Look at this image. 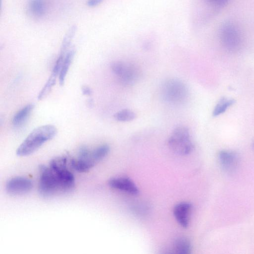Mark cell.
<instances>
[{"label":"cell","mask_w":254,"mask_h":254,"mask_svg":"<svg viewBox=\"0 0 254 254\" xmlns=\"http://www.w3.org/2000/svg\"><path fill=\"white\" fill-rule=\"evenodd\" d=\"M61 67L60 64L55 63L51 75L38 95L39 100L44 99L51 91L56 83L57 77L59 75Z\"/></svg>","instance_id":"obj_12"},{"label":"cell","mask_w":254,"mask_h":254,"mask_svg":"<svg viewBox=\"0 0 254 254\" xmlns=\"http://www.w3.org/2000/svg\"><path fill=\"white\" fill-rule=\"evenodd\" d=\"M163 99L173 105L184 103L189 97V90L186 84L180 79L170 78L166 80L161 86Z\"/></svg>","instance_id":"obj_3"},{"label":"cell","mask_w":254,"mask_h":254,"mask_svg":"<svg viewBox=\"0 0 254 254\" xmlns=\"http://www.w3.org/2000/svg\"><path fill=\"white\" fill-rule=\"evenodd\" d=\"M252 147L253 150L254 151V139L253 140V141L252 143Z\"/></svg>","instance_id":"obj_25"},{"label":"cell","mask_w":254,"mask_h":254,"mask_svg":"<svg viewBox=\"0 0 254 254\" xmlns=\"http://www.w3.org/2000/svg\"><path fill=\"white\" fill-rule=\"evenodd\" d=\"M111 68L120 82L124 85L134 84L140 77V69L133 64L121 61L114 62L112 63Z\"/></svg>","instance_id":"obj_6"},{"label":"cell","mask_w":254,"mask_h":254,"mask_svg":"<svg viewBox=\"0 0 254 254\" xmlns=\"http://www.w3.org/2000/svg\"><path fill=\"white\" fill-rule=\"evenodd\" d=\"M110 151V147L107 144L100 145L91 151V156L96 163L104 158Z\"/></svg>","instance_id":"obj_19"},{"label":"cell","mask_w":254,"mask_h":254,"mask_svg":"<svg viewBox=\"0 0 254 254\" xmlns=\"http://www.w3.org/2000/svg\"><path fill=\"white\" fill-rule=\"evenodd\" d=\"M175 252L179 254H188L190 253L191 245L189 241L185 238L177 239L174 243Z\"/></svg>","instance_id":"obj_18"},{"label":"cell","mask_w":254,"mask_h":254,"mask_svg":"<svg viewBox=\"0 0 254 254\" xmlns=\"http://www.w3.org/2000/svg\"><path fill=\"white\" fill-rule=\"evenodd\" d=\"M109 186L115 189L126 191L132 195L139 193V190L129 179L125 177L114 178L109 181Z\"/></svg>","instance_id":"obj_10"},{"label":"cell","mask_w":254,"mask_h":254,"mask_svg":"<svg viewBox=\"0 0 254 254\" xmlns=\"http://www.w3.org/2000/svg\"><path fill=\"white\" fill-rule=\"evenodd\" d=\"M34 108V105L29 104L19 110L14 116L12 123L15 126L19 125L30 115Z\"/></svg>","instance_id":"obj_16"},{"label":"cell","mask_w":254,"mask_h":254,"mask_svg":"<svg viewBox=\"0 0 254 254\" xmlns=\"http://www.w3.org/2000/svg\"><path fill=\"white\" fill-rule=\"evenodd\" d=\"M168 143L173 151L181 155L189 154L193 147L189 130L184 126H178L174 129Z\"/></svg>","instance_id":"obj_4"},{"label":"cell","mask_w":254,"mask_h":254,"mask_svg":"<svg viewBox=\"0 0 254 254\" xmlns=\"http://www.w3.org/2000/svg\"><path fill=\"white\" fill-rule=\"evenodd\" d=\"M211 3L217 5H221L225 3L227 0H208Z\"/></svg>","instance_id":"obj_24"},{"label":"cell","mask_w":254,"mask_h":254,"mask_svg":"<svg viewBox=\"0 0 254 254\" xmlns=\"http://www.w3.org/2000/svg\"><path fill=\"white\" fill-rule=\"evenodd\" d=\"M57 133L56 127L46 125L34 129L16 150L18 156L29 155L38 150L46 142L54 138Z\"/></svg>","instance_id":"obj_1"},{"label":"cell","mask_w":254,"mask_h":254,"mask_svg":"<svg viewBox=\"0 0 254 254\" xmlns=\"http://www.w3.org/2000/svg\"><path fill=\"white\" fill-rule=\"evenodd\" d=\"M70 164L73 170L80 173L86 172L94 166L93 163L77 157L71 159Z\"/></svg>","instance_id":"obj_17"},{"label":"cell","mask_w":254,"mask_h":254,"mask_svg":"<svg viewBox=\"0 0 254 254\" xmlns=\"http://www.w3.org/2000/svg\"><path fill=\"white\" fill-rule=\"evenodd\" d=\"M114 117L118 121L127 122L133 120L136 117V115L131 110L125 109L116 113Z\"/></svg>","instance_id":"obj_20"},{"label":"cell","mask_w":254,"mask_h":254,"mask_svg":"<svg viewBox=\"0 0 254 254\" xmlns=\"http://www.w3.org/2000/svg\"><path fill=\"white\" fill-rule=\"evenodd\" d=\"M235 102V100L233 98L224 97L221 98L214 108L212 112L213 116L217 117L223 114Z\"/></svg>","instance_id":"obj_14"},{"label":"cell","mask_w":254,"mask_h":254,"mask_svg":"<svg viewBox=\"0 0 254 254\" xmlns=\"http://www.w3.org/2000/svg\"><path fill=\"white\" fill-rule=\"evenodd\" d=\"M218 158L222 170L228 174L236 172L241 163L240 155L237 152L232 150L220 151L218 153Z\"/></svg>","instance_id":"obj_8"},{"label":"cell","mask_w":254,"mask_h":254,"mask_svg":"<svg viewBox=\"0 0 254 254\" xmlns=\"http://www.w3.org/2000/svg\"><path fill=\"white\" fill-rule=\"evenodd\" d=\"M28 7L33 16L40 17L45 13L46 5L44 0H30Z\"/></svg>","instance_id":"obj_15"},{"label":"cell","mask_w":254,"mask_h":254,"mask_svg":"<svg viewBox=\"0 0 254 254\" xmlns=\"http://www.w3.org/2000/svg\"><path fill=\"white\" fill-rule=\"evenodd\" d=\"M66 163V157L61 156L53 159L50 163L49 167L59 176L67 192L71 190L74 187V177L67 169Z\"/></svg>","instance_id":"obj_7"},{"label":"cell","mask_w":254,"mask_h":254,"mask_svg":"<svg viewBox=\"0 0 254 254\" xmlns=\"http://www.w3.org/2000/svg\"><path fill=\"white\" fill-rule=\"evenodd\" d=\"M82 93L84 95L89 96L91 95L92 91L91 89L87 86L84 85L81 87Z\"/></svg>","instance_id":"obj_22"},{"label":"cell","mask_w":254,"mask_h":254,"mask_svg":"<svg viewBox=\"0 0 254 254\" xmlns=\"http://www.w3.org/2000/svg\"><path fill=\"white\" fill-rule=\"evenodd\" d=\"M33 187L32 181L22 177H15L9 180L5 186L6 192L12 195H19L29 192Z\"/></svg>","instance_id":"obj_9"},{"label":"cell","mask_w":254,"mask_h":254,"mask_svg":"<svg viewBox=\"0 0 254 254\" xmlns=\"http://www.w3.org/2000/svg\"><path fill=\"white\" fill-rule=\"evenodd\" d=\"M103 0H88L87 4L89 6H94L101 3Z\"/></svg>","instance_id":"obj_23"},{"label":"cell","mask_w":254,"mask_h":254,"mask_svg":"<svg viewBox=\"0 0 254 254\" xmlns=\"http://www.w3.org/2000/svg\"><path fill=\"white\" fill-rule=\"evenodd\" d=\"M191 208V204L187 202H180L174 208V216L179 224L184 228H187L189 225Z\"/></svg>","instance_id":"obj_11"},{"label":"cell","mask_w":254,"mask_h":254,"mask_svg":"<svg viewBox=\"0 0 254 254\" xmlns=\"http://www.w3.org/2000/svg\"><path fill=\"white\" fill-rule=\"evenodd\" d=\"M74 53V51L71 50L66 53L64 56L59 75V83L62 86L64 84L65 77L73 59Z\"/></svg>","instance_id":"obj_13"},{"label":"cell","mask_w":254,"mask_h":254,"mask_svg":"<svg viewBox=\"0 0 254 254\" xmlns=\"http://www.w3.org/2000/svg\"><path fill=\"white\" fill-rule=\"evenodd\" d=\"M76 30L75 26H72L68 30L67 34L65 36L63 42L62 43L61 53H65L66 51L69 47L73 37L75 34Z\"/></svg>","instance_id":"obj_21"},{"label":"cell","mask_w":254,"mask_h":254,"mask_svg":"<svg viewBox=\"0 0 254 254\" xmlns=\"http://www.w3.org/2000/svg\"><path fill=\"white\" fill-rule=\"evenodd\" d=\"M40 179L38 190L43 197L52 196L60 192H66L57 174L45 165L39 167Z\"/></svg>","instance_id":"obj_2"},{"label":"cell","mask_w":254,"mask_h":254,"mask_svg":"<svg viewBox=\"0 0 254 254\" xmlns=\"http://www.w3.org/2000/svg\"><path fill=\"white\" fill-rule=\"evenodd\" d=\"M219 36L223 47L227 51L235 53L241 48L242 36L238 27L233 23H223L220 28Z\"/></svg>","instance_id":"obj_5"}]
</instances>
